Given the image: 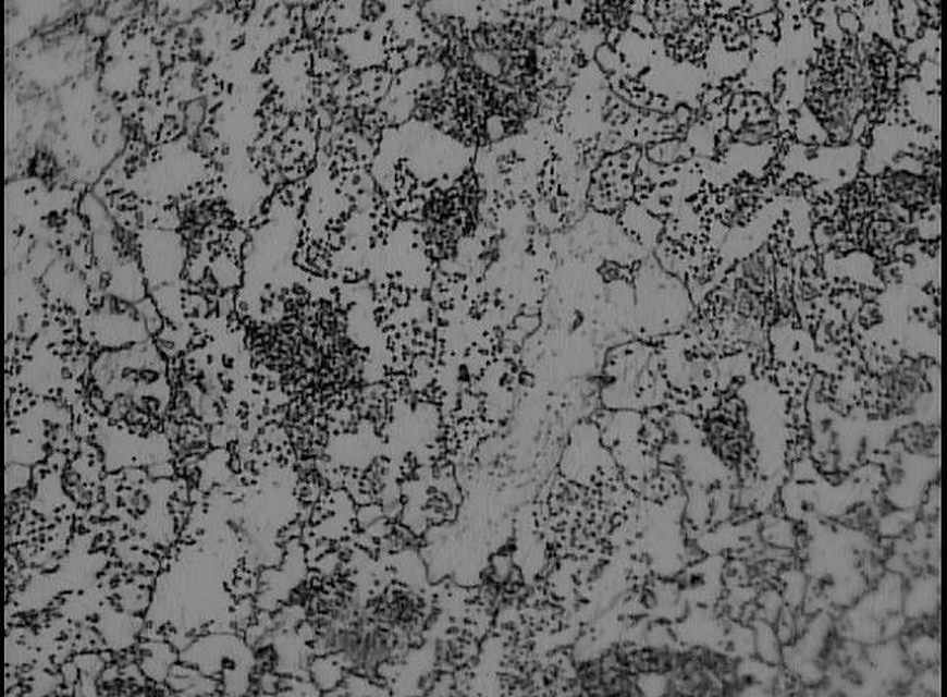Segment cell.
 <instances>
[{"mask_svg":"<svg viewBox=\"0 0 947 697\" xmlns=\"http://www.w3.org/2000/svg\"><path fill=\"white\" fill-rule=\"evenodd\" d=\"M365 608L378 625L393 632L399 639L419 634L429 616L423 597L402 587L378 592L367 601Z\"/></svg>","mask_w":947,"mask_h":697,"instance_id":"6da1fadb","label":"cell"},{"mask_svg":"<svg viewBox=\"0 0 947 697\" xmlns=\"http://www.w3.org/2000/svg\"><path fill=\"white\" fill-rule=\"evenodd\" d=\"M690 147L680 139H668V142L653 143L647 148V156L657 164H673L677 161L689 159Z\"/></svg>","mask_w":947,"mask_h":697,"instance_id":"7a4b0ae2","label":"cell"}]
</instances>
